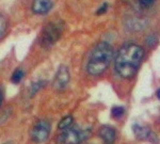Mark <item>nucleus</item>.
<instances>
[{
	"label": "nucleus",
	"mask_w": 160,
	"mask_h": 144,
	"mask_svg": "<svg viewBox=\"0 0 160 144\" xmlns=\"http://www.w3.org/2000/svg\"><path fill=\"white\" fill-rule=\"evenodd\" d=\"M143 57L144 50L141 46L133 43L123 45L115 57V71L123 78H132L138 72Z\"/></svg>",
	"instance_id": "nucleus-1"
},
{
	"label": "nucleus",
	"mask_w": 160,
	"mask_h": 144,
	"mask_svg": "<svg viewBox=\"0 0 160 144\" xmlns=\"http://www.w3.org/2000/svg\"><path fill=\"white\" fill-rule=\"evenodd\" d=\"M113 58L112 47L106 42H100L94 47L87 64V71L90 75L98 76L110 65Z\"/></svg>",
	"instance_id": "nucleus-2"
},
{
	"label": "nucleus",
	"mask_w": 160,
	"mask_h": 144,
	"mask_svg": "<svg viewBox=\"0 0 160 144\" xmlns=\"http://www.w3.org/2000/svg\"><path fill=\"white\" fill-rule=\"evenodd\" d=\"M91 136V128H78L71 126L65 130H62L59 135L57 142L58 144H80Z\"/></svg>",
	"instance_id": "nucleus-3"
},
{
	"label": "nucleus",
	"mask_w": 160,
	"mask_h": 144,
	"mask_svg": "<svg viewBox=\"0 0 160 144\" xmlns=\"http://www.w3.org/2000/svg\"><path fill=\"white\" fill-rule=\"evenodd\" d=\"M63 32V24L61 22H49L44 27L41 35V45L43 47H50L60 38Z\"/></svg>",
	"instance_id": "nucleus-4"
},
{
	"label": "nucleus",
	"mask_w": 160,
	"mask_h": 144,
	"mask_svg": "<svg viewBox=\"0 0 160 144\" xmlns=\"http://www.w3.org/2000/svg\"><path fill=\"white\" fill-rule=\"evenodd\" d=\"M51 125L47 120H40L31 129V140L34 143H43L49 137Z\"/></svg>",
	"instance_id": "nucleus-5"
},
{
	"label": "nucleus",
	"mask_w": 160,
	"mask_h": 144,
	"mask_svg": "<svg viewBox=\"0 0 160 144\" xmlns=\"http://www.w3.org/2000/svg\"><path fill=\"white\" fill-rule=\"evenodd\" d=\"M69 79H71V75H69L68 68L64 65H61L57 72L55 79H53L52 88L57 91H61L68 86Z\"/></svg>",
	"instance_id": "nucleus-6"
},
{
	"label": "nucleus",
	"mask_w": 160,
	"mask_h": 144,
	"mask_svg": "<svg viewBox=\"0 0 160 144\" xmlns=\"http://www.w3.org/2000/svg\"><path fill=\"white\" fill-rule=\"evenodd\" d=\"M53 3L51 0H34L32 3V11L35 14H46L51 10Z\"/></svg>",
	"instance_id": "nucleus-7"
},
{
	"label": "nucleus",
	"mask_w": 160,
	"mask_h": 144,
	"mask_svg": "<svg viewBox=\"0 0 160 144\" xmlns=\"http://www.w3.org/2000/svg\"><path fill=\"white\" fill-rule=\"evenodd\" d=\"M99 137L104 144H114L115 130L110 126H102L99 129Z\"/></svg>",
	"instance_id": "nucleus-8"
},
{
	"label": "nucleus",
	"mask_w": 160,
	"mask_h": 144,
	"mask_svg": "<svg viewBox=\"0 0 160 144\" xmlns=\"http://www.w3.org/2000/svg\"><path fill=\"white\" fill-rule=\"evenodd\" d=\"M132 130H133V132H135L136 137L138 139H145V140H148V139L155 137L148 128L142 127L140 125H133Z\"/></svg>",
	"instance_id": "nucleus-9"
},
{
	"label": "nucleus",
	"mask_w": 160,
	"mask_h": 144,
	"mask_svg": "<svg viewBox=\"0 0 160 144\" xmlns=\"http://www.w3.org/2000/svg\"><path fill=\"white\" fill-rule=\"evenodd\" d=\"M73 124V117L72 115H66V117H62L58 124V128L60 130H65L69 128Z\"/></svg>",
	"instance_id": "nucleus-10"
},
{
	"label": "nucleus",
	"mask_w": 160,
	"mask_h": 144,
	"mask_svg": "<svg viewBox=\"0 0 160 144\" xmlns=\"http://www.w3.org/2000/svg\"><path fill=\"white\" fill-rule=\"evenodd\" d=\"M25 76V73L22 68H16L14 71V73L12 74V77H11V80L13 83H19L20 81L22 80Z\"/></svg>",
	"instance_id": "nucleus-11"
},
{
	"label": "nucleus",
	"mask_w": 160,
	"mask_h": 144,
	"mask_svg": "<svg viewBox=\"0 0 160 144\" xmlns=\"http://www.w3.org/2000/svg\"><path fill=\"white\" fill-rule=\"evenodd\" d=\"M45 84H46V81H43V80H38L37 82H34V83H32V86H31V88H30V96H33L35 93H38Z\"/></svg>",
	"instance_id": "nucleus-12"
},
{
	"label": "nucleus",
	"mask_w": 160,
	"mask_h": 144,
	"mask_svg": "<svg viewBox=\"0 0 160 144\" xmlns=\"http://www.w3.org/2000/svg\"><path fill=\"white\" fill-rule=\"evenodd\" d=\"M124 113H125V109L120 106L113 107L112 110H111V115H112L113 117H115V119H120L122 115H124Z\"/></svg>",
	"instance_id": "nucleus-13"
},
{
	"label": "nucleus",
	"mask_w": 160,
	"mask_h": 144,
	"mask_svg": "<svg viewBox=\"0 0 160 144\" xmlns=\"http://www.w3.org/2000/svg\"><path fill=\"white\" fill-rule=\"evenodd\" d=\"M7 30V20L2 14H0V37H3Z\"/></svg>",
	"instance_id": "nucleus-14"
},
{
	"label": "nucleus",
	"mask_w": 160,
	"mask_h": 144,
	"mask_svg": "<svg viewBox=\"0 0 160 144\" xmlns=\"http://www.w3.org/2000/svg\"><path fill=\"white\" fill-rule=\"evenodd\" d=\"M155 1H156V0H139V2H140V6L142 7H152L154 4Z\"/></svg>",
	"instance_id": "nucleus-15"
},
{
	"label": "nucleus",
	"mask_w": 160,
	"mask_h": 144,
	"mask_svg": "<svg viewBox=\"0 0 160 144\" xmlns=\"http://www.w3.org/2000/svg\"><path fill=\"white\" fill-rule=\"evenodd\" d=\"M107 7H108V3H104L102 7H99L98 10H97L96 14H97V15H102V14H104V13H106V11H107Z\"/></svg>",
	"instance_id": "nucleus-16"
},
{
	"label": "nucleus",
	"mask_w": 160,
	"mask_h": 144,
	"mask_svg": "<svg viewBox=\"0 0 160 144\" xmlns=\"http://www.w3.org/2000/svg\"><path fill=\"white\" fill-rule=\"evenodd\" d=\"M156 95H157V97L160 99V89H158L157 90V92H156Z\"/></svg>",
	"instance_id": "nucleus-17"
},
{
	"label": "nucleus",
	"mask_w": 160,
	"mask_h": 144,
	"mask_svg": "<svg viewBox=\"0 0 160 144\" xmlns=\"http://www.w3.org/2000/svg\"><path fill=\"white\" fill-rule=\"evenodd\" d=\"M1 102H2V92L0 90V105H1Z\"/></svg>",
	"instance_id": "nucleus-18"
},
{
	"label": "nucleus",
	"mask_w": 160,
	"mask_h": 144,
	"mask_svg": "<svg viewBox=\"0 0 160 144\" xmlns=\"http://www.w3.org/2000/svg\"><path fill=\"white\" fill-rule=\"evenodd\" d=\"M4 144H13L12 142H7V143H4Z\"/></svg>",
	"instance_id": "nucleus-19"
}]
</instances>
